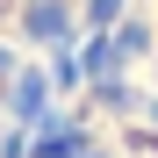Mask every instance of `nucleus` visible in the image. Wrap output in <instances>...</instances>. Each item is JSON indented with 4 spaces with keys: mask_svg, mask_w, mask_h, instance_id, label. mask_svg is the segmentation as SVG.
<instances>
[{
    "mask_svg": "<svg viewBox=\"0 0 158 158\" xmlns=\"http://www.w3.org/2000/svg\"><path fill=\"white\" fill-rule=\"evenodd\" d=\"M0 158H158V129H129L122 144L108 137H50V144H22V137H0Z\"/></svg>",
    "mask_w": 158,
    "mask_h": 158,
    "instance_id": "nucleus-1",
    "label": "nucleus"
},
{
    "mask_svg": "<svg viewBox=\"0 0 158 158\" xmlns=\"http://www.w3.org/2000/svg\"><path fill=\"white\" fill-rule=\"evenodd\" d=\"M72 15V0H0V29H22V36H58Z\"/></svg>",
    "mask_w": 158,
    "mask_h": 158,
    "instance_id": "nucleus-2",
    "label": "nucleus"
},
{
    "mask_svg": "<svg viewBox=\"0 0 158 158\" xmlns=\"http://www.w3.org/2000/svg\"><path fill=\"white\" fill-rule=\"evenodd\" d=\"M144 58H151V86H158V0H144Z\"/></svg>",
    "mask_w": 158,
    "mask_h": 158,
    "instance_id": "nucleus-3",
    "label": "nucleus"
}]
</instances>
